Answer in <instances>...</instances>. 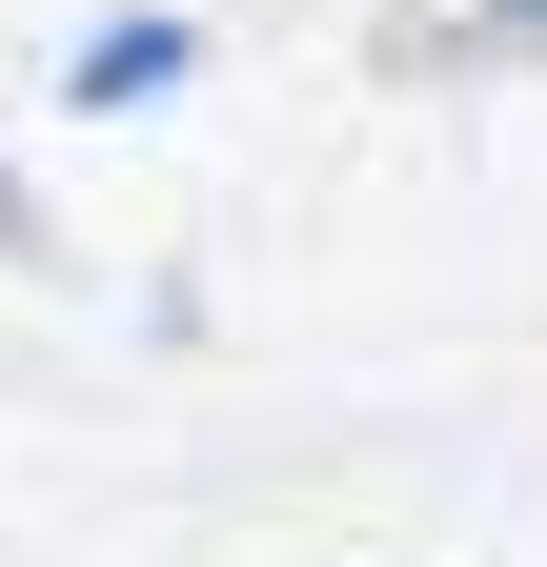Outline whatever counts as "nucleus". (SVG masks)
I'll list each match as a JSON object with an SVG mask.
<instances>
[{
	"label": "nucleus",
	"mask_w": 547,
	"mask_h": 567,
	"mask_svg": "<svg viewBox=\"0 0 547 567\" xmlns=\"http://www.w3.org/2000/svg\"><path fill=\"white\" fill-rule=\"evenodd\" d=\"M183 82H203V21H183V0H102V21L61 41V102H82V122H163Z\"/></svg>",
	"instance_id": "nucleus-1"
},
{
	"label": "nucleus",
	"mask_w": 547,
	"mask_h": 567,
	"mask_svg": "<svg viewBox=\"0 0 547 567\" xmlns=\"http://www.w3.org/2000/svg\"><path fill=\"white\" fill-rule=\"evenodd\" d=\"M405 61H547V0H446Z\"/></svg>",
	"instance_id": "nucleus-2"
},
{
	"label": "nucleus",
	"mask_w": 547,
	"mask_h": 567,
	"mask_svg": "<svg viewBox=\"0 0 547 567\" xmlns=\"http://www.w3.org/2000/svg\"><path fill=\"white\" fill-rule=\"evenodd\" d=\"M0 264H61V224H41V183L0 163Z\"/></svg>",
	"instance_id": "nucleus-3"
}]
</instances>
